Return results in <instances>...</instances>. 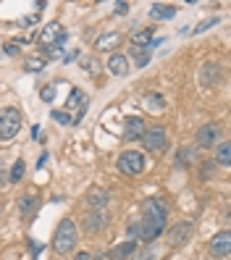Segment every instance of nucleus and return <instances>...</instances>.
Returning <instances> with one entry per match:
<instances>
[{
    "instance_id": "nucleus-30",
    "label": "nucleus",
    "mask_w": 231,
    "mask_h": 260,
    "mask_svg": "<svg viewBox=\"0 0 231 260\" xmlns=\"http://www.w3.org/2000/svg\"><path fill=\"white\" fill-rule=\"evenodd\" d=\"M82 66H84V69H89V71H100V66H97V60H84Z\"/></svg>"
},
{
    "instance_id": "nucleus-15",
    "label": "nucleus",
    "mask_w": 231,
    "mask_h": 260,
    "mask_svg": "<svg viewBox=\"0 0 231 260\" xmlns=\"http://www.w3.org/2000/svg\"><path fill=\"white\" fill-rule=\"evenodd\" d=\"M152 32H155V29H137V32L131 35V48H150Z\"/></svg>"
},
{
    "instance_id": "nucleus-5",
    "label": "nucleus",
    "mask_w": 231,
    "mask_h": 260,
    "mask_svg": "<svg viewBox=\"0 0 231 260\" xmlns=\"http://www.w3.org/2000/svg\"><path fill=\"white\" fill-rule=\"evenodd\" d=\"M208 250H210L213 257H218V260L228 257V252H231V232H226V229H223V232H218V234L210 239Z\"/></svg>"
},
{
    "instance_id": "nucleus-12",
    "label": "nucleus",
    "mask_w": 231,
    "mask_h": 260,
    "mask_svg": "<svg viewBox=\"0 0 231 260\" xmlns=\"http://www.w3.org/2000/svg\"><path fill=\"white\" fill-rule=\"evenodd\" d=\"M108 71H111L113 76H126L129 74V58L124 53H113L111 58H108Z\"/></svg>"
},
{
    "instance_id": "nucleus-21",
    "label": "nucleus",
    "mask_w": 231,
    "mask_h": 260,
    "mask_svg": "<svg viewBox=\"0 0 231 260\" xmlns=\"http://www.w3.org/2000/svg\"><path fill=\"white\" fill-rule=\"evenodd\" d=\"M19 208H21L24 216H29V213L37 208V197H35V194H24V197H19Z\"/></svg>"
},
{
    "instance_id": "nucleus-4",
    "label": "nucleus",
    "mask_w": 231,
    "mask_h": 260,
    "mask_svg": "<svg viewBox=\"0 0 231 260\" xmlns=\"http://www.w3.org/2000/svg\"><path fill=\"white\" fill-rule=\"evenodd\" d=\"M118 171L124 174V176H140L145 171V155L142 152H137V150H126V152H121L118 160Z\"/></svg>"
},
{
    "instance_id": "nucleus-24",
    "label": "nucleus",
    "mask_w": 231,
    "mask_h": 260,
    "mask_svg": "<svg viewBox=\"0 0 231 260\" xmlns=\"http://www.w3.org/2000/svg\"><path fill=\"white\" fill-rule=\"evenodd\" d=\"M126 237H129V242H137V239H140V221H134V223L126 229Z\"/></svg>"
},
{
    "instance_id": "nucleus-14",
    "label": "nucleus",
    "mask_w": 231,
    "mask_h": 260,
    "mask_svg": "<svg viewBox=\"0 0 231 260\" xmlns=\"http://www.w3.org/2000/svg\"><path fill=\"white\" fill-rule=\"evenodd\" d=\"M174 16H176V6H171V3H152L150 6V19H155V21H168Z\"/></svg>"
},
{
    "instance_id": "nucleus-3",
    "label": "nucleus",
    "mask_w": 231,
    "mask_h": 260,
    "mask_svg": "<svg viewBox=\"0 0 231 260\" xmlns=\"http://www.w3.org/2000/svg\"><path fill=\"white\" fill-rule=\"evenodd\" d=\"M21 129V113L16 108H3L0 111V142H11Z\"/></svg>"
},
{
    "instance_id": "nucleus-31",
    "label": "nucleus",
    "mask_w": 231,
    "mask_h": 260,
    "mask_svg": "<svg viewBox=\"0 0 231 260\" xmlns=\"http://www.w3.org/2000/svg\"><path fill=\"white\" fill-rule=\"evenodd\" d=\"M116 13H121V16L129 13V3H116Z\"/></svg>"
},
{
    "instance_id": "nucleus-35",
    "label": "nucleus",
    "mask_w": 231,
    "mask_h": 260,
    "mask_svg": "<svg viewBox=\"0 0 231 260\" xmlns=\"http://www.w3.org/2000/svg\"><path fill=\"white\" fill-rule=\"evenodd\" d=\"M45 163H48V152H42V155H40V163H37V166H40V168H42V166H45Z\"/></svg>"
},
{
    "instance_id": "nucleus-1",
    "label": "nucleus",
    "mask_w": 231,
    "mask_h": 260,
    "mask_svg": "<svg viewBox=\"0 0 231 260\" xmlns=\"http://www.w3.org/2000/svg\"><path fill=\"white\" fill-rule=\"evenodd\" d=\"M168 221V208L163 200L158 197H150V200L142 205V218H140V239L142 242H155Z\"/></svg>"
},
{
    "instance_id": "nucleus-13",
    "label": "nucleus",
    "mask_w": 231,
    "mask_h": 260,
    "mask_svg": "<svg viewBox=\"0 0 231 260\" xmlns=\"http://www.w3.org/2000/svg\"><path fill=\"white\" fill-rule=\"evenodd\" d=\"M108 203H111V192H108V189H89L87 192V205L92 208V210H103Z\"/></svg>"
},
{
    "instance_id": "nucleus-34",
    "label": "nucleus",
    "mask_w": 231,
    "mask_h": 260,
    "mask_svg": "<svg viewBox=\"0 0 231 260\" xmlns=\"http://www.w3.org/2000/svg\"><path fill=\"white\" fill-rule=\"evenodd\" d=\"M137 260H152V252H142V255H137Z\"/></svg>"
},
{
    "instance_id": "nucleus-18",
    "label": "nucleus",
    "mask_w": 231,
    "mask_h": 260,
    "mask_svg": "<svg viewBox=\"0 0 231 260\" xmlns=\"http://www.w3.org/2000/svg\"><path fill=\"white\" fill-rule=\"evenodd\" d=\"M215 163L218 166H231V145L228 142L218 145V150H215Z\"/></svg>"
},
{
    "instance_id": "nucleus-8",
    "label": "nucleus",
    "mask_w": 231,
    "mask_h": 260,
    "mask_svg": "<svg viewBox=\"0 0 231 260\" xmlns=\"http://www.w3.org/2000/svg\"><path fill=\"white\" fill-rule=\"evenodd\" d=\"M218 137H221V126L218 124H205V126L197 129L194 142H197V147H213L215 142H218Z\"/></svg>"
},
{
    "instance_id": "nucleus-6",
    "label": "nucleus",
    "mask_w": 231,
    "mask_h": 260,
    "mask_svg": "<svg viewBox=\"0 0 231 260\" xmlns=\"http://www.w3.org/2000/svg\"><path fill=\"white\" fill-rule=\"evenodd\" d=\"M108 216L103 210H92V213H87V218H84V234H89V237H97V234H103L105 229H108Z\"/></svg>"
},
{
    "instance_id": "nucleus-9",
    "label": "nucleus",
    "mask_w": 231,
    "mask_h": 260,
    "mask_svg": "<svg viewBox=\"0 0 231 260\" xmlns=\"http://www.w3.org/2000/svg\"><path fill=\"white\" fill-rule=\"evenodd\" d=\"M145 132H147V126H145V118H142V116H129V118H126V124H124V140H126V142L142 140Z\"/></svg>"
},
{
    "instance_id": "nucleus-33",
    "label": "nucleus",
    "mask_w": 231,
    "mask_h": 260,
    "mask_svg": "<svg viewBox=\"0 0 231 260\" xmlns=\"http://www.w3.org/2000/svg\"><path fill=\"white\" fill-rule=\"evenodd\" d=\"M74 260H92V255H89V252H76Z\"/></svg>"
},
{
    "instance_id": "nucleus-11",
    "label": "nucleus",
    "mask_w": 231,
    "mask_h": 260,
    "mask_svg": "<svg viewBox=\"0 0 231 260\" xmlns=\"http://www.w3.org/2000/svg\"><path fill=\"white\" fill-rule=\"evenodd\" d=\"M66 32H63V26H60L58 21H50V24H45L42 26V32H40V45L42 48H48V45L58 42V40H63Z\"/></svg>"
},
{
    "instance_id": "nucleus-16",
    "label": "nucleus",
    "mask_w": 231,
    "mask_h": 260,
    "mask_svg": "<svg viewBox=\"0 0 231 260\" xmlns=\"http://www.w3.org/2000/svg\"><path fill=\"white\" fill-rule=\"evenodd\" d=\"M121 42V35L118 32H111V35H103V37H97V42H95V50H113L116 45Z\"/></svg>"
},
{
    "instance_id": "nucleus-2",
    "label": "nucleus",
    "mask_w": 231,
    "mask_h": 260,
    "mask_svg": "<svg viewBox=\"0 0 231 260\" xmlns=\"http://www.w3.org/2000/svg\"><path fill=\"white\" fill-rule=\"evenodd\" d=\"M79 244V232H76V223L71 218H63L58 223L55 234H53V252L55 255H71Z\"/></svg>"
},
{
    "instance_id": "nucleus-32",
    "label": "nucleus",
    "mask_w": 231,
    "mask_h": 260,
    "mask_svg": "<svg viewBox=\"0 0 231 260\" xmlns=\"http://www.w3.org/2000/svg\"><path fill=\"white\" fill-rule=\"evenodd\" d=\"M92 260H111V252H100V255H92Z\"/></svg>"
},
{
    "instance_id": "nucleus-26",
    "label": "nucleus",
    "mask_w": 231,
    "mask_h": 260,
    "mask_svg": "<svg viewBox=\"0 0 231 260\" xmlns=\"http://www.w3.org/2000/svg\"><path fill=\"white\" fill-rule=\"evenodd\" d=\"M189 155L194 158V150H189V147H184V150L179 152V163H181V166H187V163H189Z\"/></svg>"
},
{
    "instance_id": "nucleus-19",
    "label": "nucleus",
    "mask_w": 231,
    "mask_h": 260,
    "mask_svg": "<svg viewBox=\"0 0 231 260\" xmlns=\"http://www.w3.org/2000/svg\"><path fill=\"white\" fill-rule=\"evenodd\" d=\"M131 58L140 69H145L150 63V48H131Z\"/></svg>"
},
{
    "instance_id": "nucleus-22",
    "label": "nucleus",
    "mask_w": 231,
    "mask_h": 260,
    "mask_svg": "<svg viewBox=\"0 0 231 260\" xmlns=\"http://www.w3.org/2000/svg\"><path fill=\"white\" fill-rule=\"evenodd\" d=\"M63 42H66V37H63V40H58V42H53V45H48V48H45V53H48V60H50V58H58V55H60V50H63Z\"/></svg>"
},
{
    "instance_id": "nucleus-25",
    "label": "nucleus",
    "mask_w": 231,
    "mask_h": 260,
    "mask_svg": "<svg viewBox=\"0 0 231 260\" xmlns=\"http://www.w3.org/2000/svg\"><path fill=\"white\" fill-rule=\"evenodd\" d=\"M53 118L58 121V124H71V116L66 111H53Z\"/></svg>"
},
{
    "instance_id": "nucleus-27",
    "label": "nucleus",
    "mask_w": 231,
    "mask_h": 260,
    "mask_svg": "<svg viewBox=\"0 0 231 260\" xmlns=\"http://www.w3.org/2000/svg\"><path fill=\"white\" fill-rule=\"evenodd\" d=\"M26 69L29 71H42L45 69V60H26Z\"/></svg>"
},
{
    "instance_id": "nucleus-10",
    "label": "nucleus",
    "mask_w": 231,
    "mask_h": 260,
    "mask_svg": "<svg viewBox=\"0 0 231 260\" xmlns=\"http://www.w3.org/2000/svg\"><path fill=\"white\" fill-rule=\"evenodd\" d=\"M194 234V223L192 221H179L171 226V232H168V242L171 244H184V242H189V237Z\"/></svg>"
},
{
    "instance_id": "nucleus-29",
    "label": "nucleus",
    "mask_w": 231,
    "mask_h": 260,
    "mask_svg": "<svg viewBox=\"0 0 231 260\" xmlns=\"http://www.w3.org/2000/svg\"><path fill=\"white\" fill-rule=\"evenodd\" d=\"M6 53H8V55H19V45H16V42L6 45Z\"/></svg>"
},
{
    "instance_id": "nucleus-20",
    "label": "nucleus",
    "mask_w": 231,
    "mask_h": 260,
    "mask_svg": "<svg viewBox=\"0 0 231 260\" xmlns=\"http://www.w3.org/2000/svg\"><path fill=\"white\" fill-rule=\"evenodd\" d=\"M24 171H26V163L24 160H16V163H13V168H11V174H8V181H11V184H19V181L24 179Z\"/></svg>"
},
{
    "instance_id": "nucleus-7",
    "label": "nucleus",
    "mask_w": 231,
    "mask_h": 260,
    "mask_svg": "<svg viewBox=\"0 0 231 260\" xmlns=\"http://www.w3.org/2000/svg\"><path fill=\"white\" fill-rule=\"evenodd\" d=\"M142 142H145V150H150V152H163V150H166V145H168L166 129H163V126H155V129L145 132Z\"/></svg>"
},
{
    "instance_id": "nucleus-23",
    "label": "nucleus",
    "mask_w": 231,
    "mask_h": 260,
    "mask_svg": "<svg viewBox=\"0 0 231 260\" xmlns=\"http://www.w3.org/2000/svg\"><path fill=\"white\" fill-rule=\"evenodd\" d=\"M215 24H218V19H215V16H213V19H205V21H200V24L192 29V35H203L205 29H210V26H215Z\"/></svg>"
},
{
    "instance_id": "nucleus-28",
    "label": "nucleus",
    "mask_w": 231,
    "mask_h": 260,
    "mask_svg": "<svg viewBox=\"0 0 231 260\" xmlns=\"http://www.w3.org/2000/svg\"><path fill=\"white\" fill-rule=\"evenodd\" d=\"M40 98H42L45 103H53V98H55V89H53V87H45Z\"/></svg>"
},
{
    "instance_id": "nucleus-17",
    "label": "nucleus",
    "mask_w": 231,
    "mask_h": 260,
    "mask_svg": "<svg viewBox=\"0 0 231 260\" xmlns=\"http://www.w3.org/2000/svg\"><path fill=\"white\" fill-rule=\"evenodd\" d=\"M137 250V242H124V244H118V247L111 252V260H129V255Z\"/></svg>"
}]
</instances>
